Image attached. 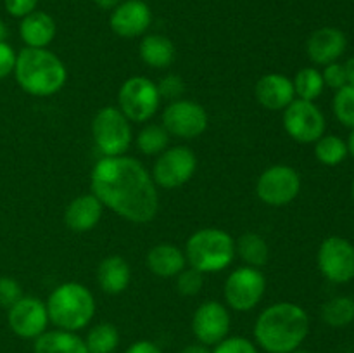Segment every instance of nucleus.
<instances>
[{"instance_id":"18","label":"nucleus","mask_w":354,"mask_h":353,"mask_svg":"<svg viewBox=\"0 0 354 353\" xmlns=\"http://www.w3.org/2000/svg\"><path fill=\"white\" fill-rule=\"evenodd\" d=\"M254 93L258 102L268 111H283L296 99L292 80L282 73H268L261 76L256 83Z\"/></svg>"},{"instance_id":"6","label":"nucleus","mask_w":354,"mask_h":353,"mask_svg":"<svg viewBox=\"0 0 354 353\" xmlns=\"http://www.w3.org/2000/svg\"><path fill=\"white\" fill-rule=\"evenodd\" d=\"M92 137L104 156H123L133 142L131 121L120 107H102L93 116Z\"/></svg>"},{"instance_id":"29","label":"nucleus","mask_w":354,"mask_h":353,"mask_svg":"<svg viewBox=\"0 0 354 353\" xmlns=\"http://www.w3.org/2000/svg\"><path fill=\"white\" fill-rule=\"evenodd\" d=\"M292 83L297 99L311 100V102H315V99H318L325 89L322 71H318L317 68H311V66L299 69L294 76Z\"/></svg>"},{"instance_id":"16","label":"nucleus","mask_w":354,"mask_h":353,"mask_svg":"<svg viewBox=\"0 0 354 353\" xmlns=\"http://www.w3.org/2000/svg\"><path fill=\"white\" fill-rule=\"evenodd\" d=\"M152 23L151 7L144 0H127L111 12V30L121 38H135L145 35Z\"/></svg>"},{"instance_id":"30","label":"nucleus","mask_w":354,"mask_h":353,"mask_svg":"<svg viewBox=\"0 0 354 353\" xmlns=\"http://www.w3.org/2000/svg\"><path fill=\"white\" fill-rule=\"evenodd\" d=\"M168 144L169 134L162 125H147L137 135V147L145 156H159Z\"/></svg>"},{"instance_id":"1","label":"nucleus","mask_w":354,"mask_h":353,"mask_svg":"<svg viewBox=\"0 0 354 353\" xmlns=\"http://www.w3.org/2000/svg\"><path fill=\"white\" fill-rule=\"evenodd\" d=\"M92 194L131 224H149L159 210L158 185L138 159L104 156L90 175Z\"/></svg>"},{"instance_id":"38","label":"nucleus","mask_w":354,"mask_h":353,"mask_svg":"<svg viewBox=\"0 0 354 353\" xmlns=\"http://www.w3.org/2000/svg\"><path fill=\"white\" fill-rule=\"evenodd\" d=\"M3 6H6V10L10 16L23 19L24 16L37 10L38 0H3Z\"/></svg>"},{"instance_id":"7","label":"nucleus","mask_w":354,"mask_h":353,"mask_svg":"<svg viewBox=\"0 0 354 353\" xmlns=\"http://www.w3.org/2000/svg\"><path fill=\"white\" fill-rule=\"evenodd\" d=\"M120 111L135 123L149 121L159 109L161 96L158 85L145 76H130L124 80L118 93Z\"/></svg>"},{"instance_id":"21","label":"nucleus","mask_w":354,"mask_h":353,"mask_svg":"<svg viewBox=\"0 0 354 353\" xmlns=\"http://www.w3.org/2000/svg\"><path fill=\"white\" fill-rule=\"evenodd\" d=\"M187 265L185 253L175 244L161 242L149 249L147 253V266L156 277L161 279H171L176 277Z\"/></svg>"},{"instance_id":"9","label":"nucleus","mask_w":354,"mask_h":353,"mask_svg":"<svg viewBox=\"0 0 354 353\" xmlns=\"http://www.w3.org/2000/svg\"><path fill=\"white\" fill-rule=\"evenodd\" d=\"M266 291V279L259 269L241 266L225 280L223 296L228 307L235 311H249L256 308Z\"/></svg>"},{"instance_id":"35","label":"nucleus","mask_w":354,"mask_h":353,"mask_svg":"<svg viewBox=\"0 0 354 353\" xmlns=\"http://www.w3.org/2000/svg\"><path fill=\"white\" fill-rule=\"evenodd\" d=\"M158 90L161 99L176 100L185 92V83L178 75H166L161 82L158 83Z\"/></svg>"},{"instance_id":"46","label":"nucleus","mask_w":354,"mask_h":353,"mask_svg":"<svg viewBox=\"0 0 354 353\" xmlns=\"http://www.w3.org/2000/svg\"><path fill=\"white\" fill-rule=\"evenodd\" d=\"M351 194H353V199H354V182H353V187H351Z\"/></svg>"},{"instance_id":"37","label":"nucleus","mask_w":354,"mask_h":353,"mask_svg":"<svg viewBox=\"0 0 354 353\" xmlns=\"http://www.w3.org/2000/svg\"><path fill=\"white\" fill-rule=\"evenodd\" d=\"M17 54L7 42H0V80L7 78L10 73H14Z\"/></svg>"},{"instance_id":"41","label":"nucleus","mask_w":354,"mask_h":353,"mask_svg":"<svg viewBox=\"0 0 354 353\" xmlns=\"http://www.w3.org/2000/svg\"><path fill=\"white\" fill-rule=\"evenodd\" d=\"M344 69H346V76H348V85L354 87V55L344 62Z\"/></svg>"},{"instance_id":"10","label":"nucleus","mask_w":354,"mask_h":353,"mask_svg":"<svg viewBox=\"0 0 354 353\" xmlns=\"http://www.w3.org/2000/svg\"><path fill=\"white\" fill-rule=\"evenodd\" d=\"M283 128L292 141L299 144H315L322 135H325L327 121L317 104L294 99L283 109Z\"/></svg>"},{"instance_id":"3","label":"nucleus","mask_w":354,"mask_h":353,"mask_svg":"<svg viewBox=\"0 0 354 353\" xmlns=\"http://www.w3.org/2000/svg\"><path fill=\"white\" fill-rule=\"evenodd\" d=\"M14 76L21 89L35 97H48L62 90L68 69L59 55L48 48L24 47L17 54Z\"/></svg>"},{"instance_id":"14","label":"nucleus","mask_w":354,"mask_h":353,"mask_svg":"<svg viewBox=\"0 0 354 353\" xmlns=\"http://www.w3.org/2000/svg\"><path fill=\"white\" fill-rule=\"evenodd\" d=\"M232 318L230 311L223 303L209 300L197 307L192 317V332L199 343L206 346H216L228 338Z\"/></svg>"},{"instance_id":"28","label":"nucleus","mask_w":354,"mask_h":353,"mask_svg":"<svg viewBox=\"0 0 354 353\" xmlns=\"http://www.w3.org/2000/svg\"><path fill=\"white\" fill-rule=\"evenodd\" d=\"M348 142L337 135H322L315 142V156L325 166H337L348 158Z\"/></svg>"},{"instance_id":"17","label":"nucleus","mask_w":354,"mask_h":353,"mask_svg":"<svg viewBox=\"0 0 354 353\" xmlns=\"http://www.w3.org/2000/svg\"><path fill=\"white\" fill-rule=\"evenodd\" d=\"M348 38L339 28L325 26L313 31L306 42V54L311 62L318 66H327L330 62H337L346 52Z\"/></svg>"},{"instance_id":"12","label":"nucleus","mask_w":354,"mask_h":353,"mask_svg":"<svg viewBox=\"0 0 354 353\" xmlns=\"http://www.w3.org/2000/svg\"><path fill=\"white\" fill-rule=\"evenodd\" d=\"M207 123L206 109L196 100H171L162 111V127L178 138H197L206 132Z\"/></svg>"},{"instance_id":"19","label":"nucleus","mask_w":354,"mask_h":353,"mask_svg":"<svg viewBox=\"0 0 354 353\" xmlns=\"http://www.w3.org/2000/svg\"><path fill=\"white\" fill-rule=\"evenodd\" d=\"M104 213V204L93 194H83L75 197L66 206L64 224L73 232H88L100 221Z\"/></svg>"},{"instance_id":"44","label":"nucleus","mask_w":354,"mask_h":353,"mask_svg":"<svg viewBox=\"0 0 354 353\" xmlns=\"http://www.w3.org/2000/svg\"><path fill=\"white\" fill-rule=\"evenodd\" d=\"M7 38V26L2 19H0V42H6Z\"/></svg>"},{"instance_id":"34","label":"nucleus","mask_w":354,"mask_h":353,"mask_svg":"<svg viewBox=\"0 0 354 353\" xmlns=\"http://www.w3.org/2000/svg\"><path fill=\"white\" fill-rule=\"evenodd\" d=\"M23 287L12 277H0V307L10 308L23 298Z\"/></svg>"},{"instance_id":"36","label":"nucleus","mask_w":354,"mask_h":353,"mask_svg":"<svg viewBox=\"0 0 354 353\" xmlns=\"http://www.w3.org/2000/svg\"><path fill=\"white\" fill-rule=\"evenodd\" d=\"M322 76H324L325 85L334 90H339L348 85V76H346L344 64H341V62H330V64L325 66Z\"/></svg>"},{"instance_id":"23","label":"nucleus","mask_w":354,"mask_h":353,"mask_svg":"<svg viewBox=\"0 0 354 353\" xmlns=\"http://www.w3.org/2000/svg\"><path fill=\"white\" fill-rule=\"evenodd\" d=\"M35 353H88L85 339L80 338L76 332L62 331H45L38 336L33 343Z\"/></svg>"},{"instance_id":"43","label":"nucleus","mask_w":354,"mask_h":353,"mask_svg":"<svg viewBox=\"0 0 354 353\" xmlns=\"http://www.w3.org/2000/svg\"><path fill=\"white\" fill-rule=\"evenodd\" d=\"M348 151L349 154L354 158V128L351 130V135H349V141H348Z\"/></svg>"},{"instance_id":"31","label":"nucleus","mask_w":354,"mask_h":353,"mask_svg":"<svg viewBox=\"0 0 354 353\" xmlns=\"http://www.w3.org/2000/svg\"><path fill=\"white\" fill-rule=\"evenodd\" d=\"M334 114L344 127L354 128V87L346 85L335 92L332 100Z\"/></svg>"},{"instance_id":"42","label":"nucleus","mask_w":354,"mask_h":353,"mask_svg":"<svg viewBox=\"0 0 354 353\" xmlns=\"http://www.w3.org/2000/svg\"><path fill=\"white\" fill-rule=\"evenodd\" d=\"M97 3V7H100L102 10H113L114 7H118L121 3V0H93Z\"/></svg>"},{"instance_id":"26","label":"nucleus","mask_w":354,"mask_h":353,"mask_svg":"<svg viewBox=\"0 0 354 353\" xmlns=\"http://www.w3.org/2000/svg\"><path fill=\"white\" fill-rule=\"evenodd\" d=\"M85 345L88 353H113L120 345V331L114 324L100 322L90 329Z\"/></svg>"},{"instance_id":"4","label":"nucleus","mask_w":354,"mask_h":353,"mask_svg":"<svg viewBox=\"0 0 354 353\" xmlns=\"http://www.w3.org/2000/svg\"><path fill=\"white\" fill-rule=\"evenodd\" d=\"M48 320L62 331L78 332L95 315V298L80 282H64L55 287L47 300Z\"/></svg>"},{"instance_id":"11","label":"nucleus","mask_w":354,"mask_h":353,"mask_svg":"<svg viewBox=\"0 0 354 353\" xmlns=\"http://www.w3.org/2000/svg\"><path fill=\"white\" fill-rule=\"evenodd\" d=\"M197 170V158L185 145L168 147L159 154L152 168V180L162 189H176L189 182Z\"/></svg>"},{"instance_id":"45","label":"nucleus","mask_w":354,"mask_h":353,"mask_svg":"<svg viewBox=\"0 0 354 353\" xmlns=\"http://www.w3.org/2000/svg\"><path fill=\"white\" fill-rule=\"evenodd\" d=\"M292 353H311V352H308V350H301V348H297V350H294Z\"/></svg>"},{"instance_id":"8","label":"nucleus","mask_w":354,"mask_h":353,"mask_svg":"<svg viewBox=\"0 0 354 353\" xmlns=\"http://www.w3.org/2000/svg\"><path fill=\"white\" fill-rule=\"evenodd\" d=\"M301 192V176L296 168L287 165H273L259 175L256 194L265 204L282 208L292 203Z\"/></svg>"},{"instance_id":"32","label":"nucleus","mask_w":354,"mask_h":353,"mask_svg":"<svg viewBox=\"0 0 354 353\" xmlns=\"http://www.w3.org/2000/svg\"><path fill=\"white\" fill-rule=\"evenodd\" d=\"M204 286V273L196 269H183L176 275V291L182 296H196Z\"/></svg>"},{"instance_id":"27","label":"nucleus","mask_w":354,"mask_h":353,"mask_svg":"<svg viewBox=\"0 0 354 353\" xmlns=\"http://www.w3.org/2000/svg\"><path fill=\"white\" fill-rule=\"evenodd\" d=\"M322 318L330 327H346L354 322V298L335 296L322 307Z\"/></svg>"},{"instance_id":"40","label":"nucleus","mask_w":354,"mask_h":353,"mask_svg":"<svg viewBox=\"0 0 354 353\" xmlns=\"http://www.w3.org/2000/svg\"><path fill=\"white\" fill-rule=\"evenodd\" d=\"M180 353H213V350H209V346L203 343H194V345H187Z\"/></svg>"},{"instance_id":"20","label":"nucleus","mask_w":354,"mask_h":353,"mask_svg":"<svg viewBox=\"0 0 354 353\" xmlns=\"http://www.w3.org/2000/svg\"><path fill=\"white\" fill-rule=\"evenodd\" d=\"M55 21L44 10H33L19 23V37L31 48H47L55 37Z\"/></svg>"},{"instance_id":"5","label":"nucleus","mask_w":354,"mask_h":353,"mask_svg":"<svg viewBox=\"0 0 354 353\" xmlns=\"http://www.w3.org/2000/svg\"><path fill=\"white\" fill-rule=\"evenodd\" d=\"M183 253L192 269L203 273L221 272L234 262L235 241L227 230L221 228H201L187 239Z\"/></svg>"},{"instance_id":"22","label":"nucleus","mask_w":354,"mask_h":353,"mask_svg":"<svg viewBox=\"0 0 354 353\" xmlns=\"http://www.w3.org/2000/svg\"><path fill=\"white\" fill-rule=\"evenodd\" d=\"M97 282L107 294H121L131 282V270L127 260L120 255L106 256L97 266Z\"/></svg>"},{"instance_id":"33","label":"nucleus","mask_w":354,"mask_h":353,"mask_svg":"<svg viewBox=\"0 0 354 353\" xmlns=\"http://www.w3.org/2000/svg\"><path fill=\"white\" fill-rule=\"evenodd\" d=\"M213 353H259L258 346L248 338L242 336H232V338H225L223 341L218 343L214 346Z\"/></svg>"},{"instance_id":"15","label":"nucleus","mask_w":354,"mask_h":353,"mask_svg":"<svg viewBox=\"0 0 354 353\" xmlns=\"http://www.w3.org/2000/svg\"><path fill=\"white\" fill-rule=\"evenodd\" d=\"M7 322L10 331L23 339H37L47 331L48 311L47 305L35 296H23L19 301L7 308Z\"/></svg>"},{"instance_id":"39","label":"nucleus","mask_w":354,"mask_h":353,"mask_svg":"<svg viewBox=\"0 0 354 353\" xmlns=\"http://www.w3.org/2000/svg\"><path fill=\"white\" fill-rule=\"evenodd\" d=\"M124 353H162V350L156 343L147 341V339H140V341H135L133 345L128 346Z\"/></svg>"},{"instance_id":"24","label":"nucleus","mask_w":354,"mask_h":353,"mask_svg":"<svg viewBox=\"0 0 354 353\" xmlns=\"http://www.w3.org/2000/svg\"><path fill=\"white\" fill-rule=\"evenodd\" d=\"M140 59L154 69L169 68L175 61V45L165 35H145L138 47Z\"/></svg>"},{"instance_id":"13","label":"nucleus","mask_w":354,"mask_h":353,"mask_svg":"<svg viewBox=\"0 0 354 353\" xmlns=\"http://www.w3.org/2000/svg\"><path fill=\"white\" fill-rule=\"evenodd\" d=\"M318 269L322 275L334 284H346L354 279V246L348 239L332 235L318 249Z\"/></svg>"},{"instance_id":"25","label":"nucleus","mask_w":354,"mask_h":353,"mask_svg":"<svg viewBox=\"0 0 354 353\" xmlns=\"http://www.w3.org/2000/svg\"><path fill=\"white\" fill-rule=\"evenodd\" d=\"M235 255L245 263L248 266H259L266 265L270 258L268 242L256 232H245L235 242Z\"/></svg>"},{"instance_id":"2","label":"nucleus","mask_w":354,"mask_h":353,"mask_svg":"<svg viewBox=\"0 0 354 353\" xmlns=\"http://www.w3.org/2000/svg\"><path fill=\"white\" fill-rule=\"evenodd\" d=\"M310 332L306 310L292 301L270 305L254 324V339L266 353H292L301 348Z\"/></svg>"}]
</instances>
